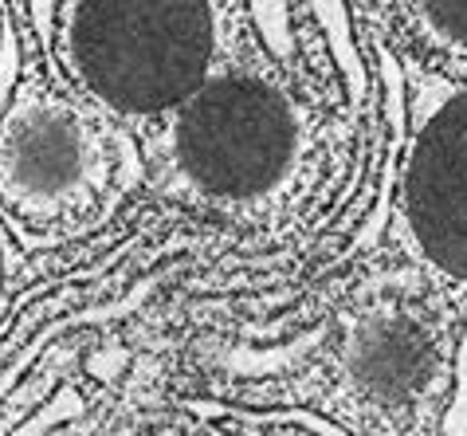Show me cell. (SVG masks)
Returning a JSON list of instances; mask_svg holds the SVG:
<instances>
[{"label": "cell", "instance_id": "5b68a950", "mask_svg": "<svg viewBox=\"0 0 467 436\" xmlns=\"http://www.w3.org/2000/svg\"><path fill=\"white\" fill-rule=\"evenodd\" d=\"M451 330L436 306L389 299L346 330V378L381 405H412L444 374Z\"/></svg>", "mask_w": 467, "mask_h": 436}, {"label": "cell", "instance_id": "8992f818", "mask_svg": "<svg viewBox=\"0 0 467 436\" xmlns=\"http://www.w3.org/2000/svg\"><path fill=\"white\" fill-rule=\"evenodd\" d=\"M420 20L444 44L467 47V0H417Z\"/></svg>", "mask_w": 467, "mask_h": 436}, {"label": "cell", "instance_id": "3957f363", "mask_svg": "<svg viewBox=\"0 0 467 436\" xmlns=\"http://www.w3.org/2000/svg\"><path fill=\"white\" fill-rule=\"evenodd\" d=\"M102 189V142L59 95H24L0 119V213L24 224L83 216Z\"/></svg>", "mask_w": 467, "mask_h": 436}, {"label": "cell", "instance_id": "6da1fadb", "mask_svg": "<svg viewBox=\"0 0 467 436\" xmlns=\"http://www.w3.org/2000/svg\"><path fill=\"white\" fill-rule=\"evenodd\" d=\"M213 0H67L59 51L71 83L122 119L173 114L213 79Z\"/></svg>", "mask_w": 467, "mask_h": 436}, {"label": "cell", "instance_id": "277c9868", "mask_svg": "<svg viewBox=\"0 0 467 436\" xmlns=\"http://www.w3.org/2000/svg\"><path fill=\"white\" fill-rule=\"evenodd\" d=\"M412 252L440 279L467 287V87L417 130L397 193Z\"/></svg>", "mask_w": 467, "mask_h": 436}, {"label": "cell", "instance_id": "7a4b0ae2", "mask_svg": "<svg viewBox=\"0 0 467 436\" xmlns=\"http://www.w3.org/2000/svg\"><path fill=\"white\" fill-rule=\"evenodd\" d=\"M303 146L295 102L259 75H213L173 110L170 150L181 185L213 204H248L287 182Z\"/></svg>", "mask_w": 467, "mask_h": 436}, {"label": "cell", "instance_id": "52a82bcc", "mask_svg": "<svg viewBox=\"0 0 467 436\" xmlns=\"http://www.w3.org/2000/svg\"><path fill=\"white\" fill-rule=\"evenodd\" d=\"M16 272H20V248H16V240H12L5 213H0V315H5L8 295L16 287Z\"/></svg>", "mask_w": 467, "mask_h": 436}]
</instances>
